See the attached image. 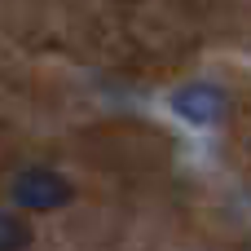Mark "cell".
I'll return each instance as SVG.
<instances>
[{
  "mask_svg": "<svg viewBox=\"0 0 251 251\" xmlns=\"http://www.w3.org/2000/svg\"><path fill=\"white\" fill-rule=\"evenodd\" d=\"M9 199L22 212H57L75 199V185L53 168H22L9 181Z\"/></svg>",
  "mask_w": 251,
  "mask_h": 251,
  "instance_id": "cell-1",
  "label": "cell"
},
{
  "mask_svg": "<svg viewBox=\"0 0 251 251\" xmlns=\"http://www.w3.org/2000/svg\"><path fill=\"white\" fill-rule=\"evenodd\" d=\"M172 110L181 115V119H190V124H216L221 115H225V93L216 88V84H185L176 97H172Z\"/></svg>",
  "mask_w": 251,
  "mask_h": 251,
  "instance_id": "cell-2",
  "label": "cell"
},
{
  "mask_svg": "<svg viewBox=\"0 0 251 251\" xmlns=\"http://www.w3.org/2000/svg\"><path fill=\"white\" fill-rule=\"evenodd\" d=\"M31 247V225L13 212H0V251H26Z\"/></svg>",
  "mask_w": 251,
  "mask_h": 251,
  "instance_id": "cell-3",
  "label": "cell"
}]
</instances>
